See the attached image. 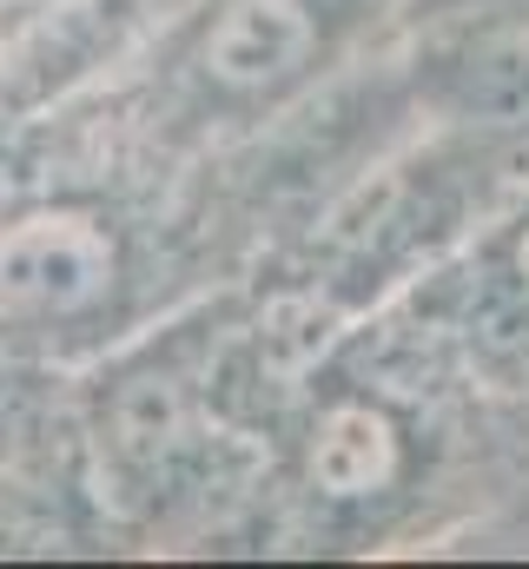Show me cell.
<instances>
[{
    "label": "cell",
    "mask_w": 529,
    "mask_h": 569,
    "mask_svg": "<svg viewBox=\"0 0 529 569\" xmlns=\"http://www.w3.org/2000/svg\"><path fill=\"white\" fill-rule=\"evenodd\" d=\"M338 331H345V311L331 305V298H318V291H285V298H271L259 318V365L271 385H305L325 358H331V345H338Z\"/></svg>",
    "instance_id": "obj_5"
},
{
    "label": "cell",
    "mask_w": 529,
    "mask_h": 569,
    "mask_svg": "<svg viewBox=\"0 0 529 569\" xmlns=\"http://www.w3.org/2000/svg\"><path fill=\"white\" fill-rule=\"evenodd\" d=\"M113 279V246L80 212H33L0 232V298L20 311H80Z\"/></svg>",
    "instance_id": "obj_1"
},
{
    "label": "cell",
    "mask_w": 529,
    "mask_h": 569,
    "mask_svg": "<svg viewBox=\"0 0 529 569\" xmlns=\"http://www.w3.org/2000/svg\"><path fill=\"white\" fill-rule=\"evenodd\" d=\"M179 425H186V405H179V391L166 378H146L120 398V437H127L132 457H159L179 437Z\"/></svg>",
    "instance_id": "obj_6"
},
{
    "label": "cell",
    "mask_w": 529,
    "mask_h": 569,
    "mask_svg": "<svg viewBox=\"0 0 529 569\" xmlns=\"http://www.w3.org/2000/svg\"><path fill=\"white\" fill-rule=\"evenodd\" d=\"M7 7H20V0H0V13H7Z\"/></svg>",
    "instance_id": "obj_7"
},
{
    "label": "cell",
    "mask_w": 529,
    "mask_h": 569,
    "mask_svg": "<svg viewBox=\"0 0 529 569\" xmlns=\"http://www.w3.org/2000/svg\"><path fill=\"white\" fill-rule=\"evenodd\" d=\"M397 470V430L371 405H338L311 437V483L331 497H371Z\"/></svg>",
    "instance_id": "obj_4"
},
{
    "label": "cell",
    "mask_w": 529,
    "mask_h": 569,
    "mask_svg": "<svg viewBox=\"0 0 529 569\" xmlns=\"http://www.w3.org/2000/svg\"><path fill=\"white\" fill-rule=\"evenodd\" d=\"M450 100L463 120L529 127V27H490L450 67Z\"/></svg>",
    "instance_id": "obj_3"
},
{
    "label": "cell",
    "mask_w": 529,
    "mask_h": 569,
    "mask_svg": "<svg viewBox=\"0 0 529 569\" xmlns=\"http://www.w3.org/2000/svg\"><path fill=\"white\" fill-rule=\"evenodd\" d=\"M311 53V13L305 0H232L206 33V67L219 87H271Z\"/></svg>",
    "instance_id": "obj_2"
}]
</instances>
